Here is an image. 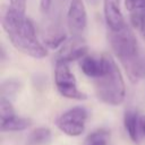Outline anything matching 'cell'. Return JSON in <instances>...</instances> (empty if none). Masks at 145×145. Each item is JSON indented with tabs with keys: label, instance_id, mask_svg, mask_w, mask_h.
I'll return each mask as SVG.
<instances>
[{
	"label": "cell",
	"instance_id": "obj_16",
	"mask_svg": "<svg viewBox=\"0 0 145 145\" xmlns=\"http://www.w3.org/2000/svg\"><path fill=\"white\" fill-rule=\"evenodd\" d=\"M16 116L14 106L10 101L6 99H0V117H1V122L7 121Z\"/></svg>",
	"mask_w": 145,
	"mask_h": 145
},
{
	"label": "cell",
	"instance_id": "obj_7",
	"mask_svg": "<svg viewBox=\"0 0 145 145\" xmlns=\"http://www.w3.org/2000/svg\"><path fill=\"white\" fill-rule=\"evenodd\" d=\"M87 45L85 43L84 39H76V37H70L68 41H66L60 50L57 52L56 56V62L61 61V62H71L78 59H83L85 56H87Z\"/></svg>",
	"mask_w": 145,
	"mask_h": 145
},
{
	"label": "cell",
	"instance_id": "obj_1",
	"mask_svg": "<svg viewBox=\"0 0 145 145\" xmlns=\"http://www.w3.org/2000/svg\"><path fill=\"white\" fill-rule=\"evenodd\" d=\"M1 25L15 49L35 59L48 56L46 48L36 37L33 22L23 15L14 11L9 6L1 11Z\"/></svg>",
	"mask_w": 145,
	"mask_h": 145
},
{
	"label": "cell",
	"instance_id": "obj_17",
	"mask_svg": "<svg viewBox=\"0 0 145 145\" xmlns=\"http://www.w3.org/2000/svg\"><path fill=\"white\" fill-rule=\"evenodd\" d=\"M9 7L19 15L25 16L26 0H9Z\"/></svg>",
	"mask_w": 145,
	"mask_h": 145
},
{
	"label": "cell",
	"instance_id": "obj_6",
	"mask_svg": "<svg viewBox=\"0 0 145 145\" xmlns=\"http://www.w3.org/2000/svg\"><path fill=\"white\" fill-rule=\"evenodd\" d=\"M67 26L71 37L84 39L87 27V12L83 0H71L67 11Z\"/></svg>",
	"mask_w": 145,
	"mask_h": 145
},
{
	"label": "cell",
	"instance_id": "obj_13",
	"mask_svg": "<svg viewBox=\"0 0 145 145\" xmlns=\"http://www.w3.org/2000/svg\"><path fill=\"white\" fill-rule=\"evenodd\" d=\"M32 125V120L29 118H23L15 116L14 118L1 122L2 131H20L27 129Z\"/></svg>",
	"mask_w": 145,
	"mask_h": 145
},
{
	"label": "cell",
	"instance_id": "obj_5",
	"mask_svg": "<svg viewBox=\"0 0 145 145\" xmlns=\"http://www.w3.org/2000/svg\"><path fill=\"white\" fill-rule=\"evenodd\" d=\"M88 117V112L84 106H74L56 120L57 127L68 136H79L85 130V123Z\"/></svg>",
	"mask_w": 145,
	"mask_h": 145
},
{
	"label": "cell",
	"instance_id": "obj_3",
	"mask_svg": "<svg viewBox=\"0 0 145 145\" xmlns=\"http://www.w3.org/2000/svg\"><path fill=\"white\" fill-rule=\"evenodd\" d=\"M105 67L102 75L94 79V89L97 99L109 105H119L126 96V86L122 74L111 54L103 53Z\"/></svg>",
	"mask_w": 145,
	"mask_h": 145
},
{
	"label": "cell",
	"instance_id": "obj_8",
	"mask_svg": "<svg viewBox=\"0 0 145 145\" xmlns=\"http://www.w3.org/2000/svg\"><path fill=\"white\" fill-rule=\"evenodd\" d=\"M103 15L109 32H119L128 25L120 9V0H103Z\"/></svg>",
	"mask_w": 145,
	"mask_h": 145
},
{
	"label": "cell",
	"instance_id": "obj_10",
	"mask_svg": "<svg viewBox=\"0 0 145 145\" xmlns=\"http://www.w3.org/2000/svg\"><path fill=\"white\" fill-rule=\"evenodd\" d=\"M139 118L140 117H138V113L135 110H127L123 116L125 129L128 133L130 139L135 143H137L139 139Z\"/></svg>",
	"mask_w": 145,
	"mask_h": 145
},
{
	"label": "cell",
	"instance_id": "obj_11",
	"mask_svg": "<svg viewBox=\"0 0 145 145\" xmlns=\"http://www.w3.org/2000/svg\"><path fill=\"white\" fill-rule=\"evenodd\" d=\"M125 6L129 14L130 24L137 29L145 12V0H125Z\"/></svg>",
	"mask_w": 145,
	"mask_h": 145
},
{
	"label": "cell",
	"instance_id": "obj_15",
	"mask_svg": "<svg viewBox=\"0 0 145 145\" xmlns=\"http://www.w3.org/2000/svg\"><path fill=\"white\" fill-rule=\"evenodd\" d=\"M109 131L104 129H99L91 133L85 142V145H108L109 140Z\"/></svg>",
	"mask_w": 145,
	"mask_h": 145
},
{
	"label": "cell",
	"instance_id": "obj_2",
	"mask_svg": "<svg viewBox=\"0 0 145 145\" xmlns=\"http://www.w3.org/2000/svg\"><path fill=\"white\" fill-rule=\"evenodd\" d=\"M108 39L113 53L125 68L129 79L135 83L143 78L145 76V63L136 36L129 25L119 32H109Z\"/></svg>",
	"mask_w": 145,
	"mask_h": 145
},
{
	"label": "cell",
	"instance_id": "obj_20",
	"mask_svg": "<svg viewBox=\"0 0 145 145\" xmlns=\"http://www.w3.org/2000/svg\"><path fill=\"white\" fill-rule=\"evenodd\" d=\"M137 29L139 31L140 35L145 39V12H144V15H143V17H142V19H140V23H139V26H138Z\"/></svg>",
	"mask_w": 145,
	"mask_h": 145
},
{
	"label": "cell",
	"instance_id": "obj_19",
	"mask_svg": "<svg viewBox=\"0 0 145 145\" xmlns=\"http://www.w3.org/2000/svg\"><path fill=\"white\" fill-rule=\"evenodd\" d=\"M52 1L53 0H40V8L43 12H46L49 11L51 5H52Z\"/></svg>",
	"mask_w": 145,
	"mask_h": 145
},
{
	"label": "cell",
	"instance_id": "obj_12",
	"mask_svg": "<svg viewBox=\"0 0 145 145\" xmlns=\"http://www.w3.org/2000/svg\"><path fill=\"white\" fill-rule=\"evenodd\" d=\"M51 139V130L48 127H39L28 135L27 145H49Z\"/></svg>",
	"mask_w": 145,
	"mask_h": 145
},
{
	"label": "cell",
	"instance_id": "obj_14",
	"mask_svg": "<svg viewBox=\"0 0 145 145\" xmlns=\"http://www.w3.org/2000/svg\"><path fill=\"white\" fill-rule=\"evenodd\" d=\"M20 87H22V84L17 79H7V80H3L1 83V89H0L1 99H6V100H8V101L11 102L16 97V95L18 94V92L20 91Z\"/></svg>",
	"mask_w": 145,
	"mask_h": 145
},
{
	"label": "cell",
	"instance_id": "obj_21",
	"mask_svg": "<svg viewBox=\"0 0 145 145\" xmlns=\"http://www.w3.org/2000/svg\"><path fill=\"white\" fill-rule=\"evenodd\" d=\"M139 125H140L142 131L145 134V116H142V117L139 118Z\"/></svg>",
	"mask_w": 145,
	"mask_h": 145
},
{
	"label": "cell",
	"instance_id": "obj_18",
	"mask_svg": "<svg viewBox=\"0 0 145 145\" xmlns=\"http://www.w3.org/2000/svg\"><path fill=\"white\" fill-rule=\"evenodd\" d=\"M66 41V35L65 34H59L56 36H50L49 39L45 40V44L50 48H58L59 45H62Z\"/></svg>",
	"mask_w": 145,
	"mask_h": 145
},
{
	"label": "cell",
	"instance_id": "obj_9",
	"mask_svg": "<svg viewBox=\"0 0 145 145\" xmlns=\"http://www.w3.org/2000/svg\"><path fill=\"white\" fill-rule=\"evenodd\" d=\"M104 67H105V61H104L103 53L100 57L87 54L80 60L82 71L87 77H91L93 79H95L102 75V72L104 71Z\"/></svg>",
	"mask_w": 145,
	"mask_h": 145
},
{
	"label": "cell",
	"instance_id": "obj_4",
	"mask_svg": "<svg viewBox=\"0 0 145 145\" xmlns=\"http://www.w3.org/2000/svg\"><path fill=\"white\" fill-rule=\"evenodd\" d=\"M54 84L59 94L71 100H86L87 95L79 91L75 75L69 68V63L57 61L54 68Z\"/></svg>",
	"mask_w": 145,
	"mask_h": 145
}]
</instances>
